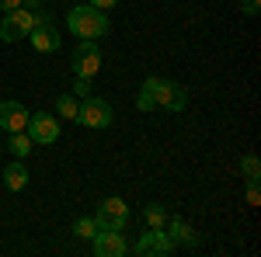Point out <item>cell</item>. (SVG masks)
Wrapping results in <instances>:
<instances>
[{
    "label": "cell",
    "mask_w": 261,
    "mask_h": 257,
    "mask_svg": "<svg viewBox=\"0 0 261 257\" xmlns=\"http://www.w3.org/2000/svg\"><path fill=\"white\" fill-rule=\"evenodd\" d=\"M261 195H258V181H247V205H258Z\"/></svg>",
    "instance_id": "44dd1931"
},
{
    "label": "cell",
    "mask_w": 261,
    "mask_h": 257,
    "mask_svg": "<svg viewBox=\"0 0 261 257\" xmlns=\"http://www.w3.org/2000/svg\"><path fill=\"white\" fill-rule=\"evenodd\" d=\"M77 122L81 125H87V129H108L112 125V104L105 98H84L81 111H77Z\"/></svg>",
    "instance_id": "3957f363"
},
{
    "label": "cell",
    "mask_w": 261,
    "mask_h": 257,
    "mask_svg": "<svg viewBox=\"0 0 261 257\" xmlns=\"http://www.w3.org/2000/svg\"><path fill=\"white\" fill-rule=\"evenodd\" d=\"M28 39H32V45H35L39 52H56V49L63 45V35H60V28L53 24V18H49V14L35 21V28L28 32Z\"/></svg>",
    "instance_id": "8992f818"
},
{
    "label": "cell",
    "mask_w": 261,
    "mask_h": 257,
    "mask_svg": "<svg viewBox=\"0 0 261 257\" xmlns=\"http://www.w3.org/2000/svg\"><path fill=\"white\" fill-rule=\"evenodd\" d=\"M143 219H146L150 230H164V222H167V209L157 205V202H150V205L143 209Z\"/></svg>",
    "instance_id": "9a60e30c"
},
{
    "label": "cell",
    "mask_w": 261,
    "mask_h": 257,
    "mask_svg": "<svg viewBox=\"0 0 261 257\" xmlns=\"http://www.w3.org/2000/svg\"><path fill=\"white\" fill-rule=\"evenodd\" d=\"M185 104H188V87L185 83H164V94H161V108L167 111H185Z\"/></svg>",
    "instance_id": "7c38bea8"
},
{
    "label": "cell",
    "mask_w": 261,
    "mask_h": 257,
    "mask_svg": "<svg viewBox=\"0 0 261 257\" xmlns=\"http://www.w3.org/2000/svg\"><path fill=\"white\" fill-rule=\"evenodd\" d=\"M24 184H28V170H24L21 160H14V163L4 170V188H7V191H21Z\"/></svg>",
    "instance_id": "5bb4252c"
},
{
    "label": "cell",
    "mask_w": 261,
    "mask_h": 257,
    "mask_svg": "<svg viewBox=\"0 0 261 257\" xmlns=\"http://www.w3.org/2000/svg\"><path fill=\"white\" fill-rule=\"evenodd\" d=\"M98 70H101V49H98V42H94V39H81V45L73 49V73L91 80Z\"/></svg>",
    "instance_id": "277c9868"
},
{
    "label": "cell",
    "mask_w": 261,
    "mask_h": 257,
    "mask_svg": "<svg viewBox=\"0 0 261 257\" xmlns=\"http://www.w3.org/2000/svg\"><path fill=\"white\" fill-rule=\"evenodd\" d=\"M164 226L171 230V233H167V240H171V243H188V247H195V243H199V237L192 233V226H188L185 219H171V216H167V222H164Z\"/></svg>",
    "instance_id": "4fadbf2b"
},
{
    "label": "cell",
    "mask_w": 261,
    "mask_h": 257,
    "mask_svg": "<svg viewBox=\"0 0 261 257\" xmlns=\"http://www.w3.org/2000/svg\"><path fill=\"white\" fill-rule=\"evenodd\" d=\"M98 230H101L98 219H91V216L77 219V226H73V233H77V237H84V240H94V233H98Z\"/></svg>",
    "instance_id": "ac0fdd59"
},
{
    "label": "cell",
    "mask_w": 261,
    "mask_h": 257,
    "mask_svg": "<svg viewBox=\"0 0 261 257\" xmlns=\"http://www.w3.org/2000/svg\"><path fill=\"white\" fill-rule=\"evenodd\" d=\"M7 150L14 153V157H28L32 153V139H28V132H11V139H7Z\"/></svg>",
    "instance_id": "e0dca14e"
},
{
    "label": "cell",
    "mask_w": 261,
    "mask_h": 257,
    "mask_svg": "<svg viewBox=\"0 0 261 257\" xmlns=\"http://www.w3.org/2000/svg\"><path fill=\"white\" fill-rule=\"evenodd\" d=\"M14 7H21V0H0V11H14Z\"/></svg>",
    "instance_id": "cb8c5ba5"
},
{
    "label": "cell",
    "mask_w": 261,
    "mask_h": 257,
    "mask_svg": "<svg viewBox=\"0 0 261 257\" xmlns=\"http://www.w3.org/2000/svg\"><path fill=\"white\" fill-rule=\"evenodd\" d=\"M73 91H77V94H91V80H87V77H77Z\"/></svg>",
    "instance_id": "7402d4cb"
},
{
    "label": "cell",
    "mask_w": 261,
    "mask_h": 257,
    "mask_svg": "<svg viewBox=\"0 0 261 257\" xmlns=\"http://www.w3.org/2000/svg\"><path fill=\"white\" fill-rule=\"evenodd\" d=\"M24 132H28V139H32V142L49 146V142H56V139H60V122L53 119V115H45V111H39V115H28Z\"/></svg>",
    "instance_id": "52a82bcc"
},
{
    "label": "cell",
    "mask_w": 261,
    "mask_h": 257,
    "mask_svg": "<svg viewBox=\"0 0 261 257\" xmlns=\"http://www.w3.org/2000/svg\"><path fill=\"white\" fill-rule=\"evenodd\" d=\"M94 219H98L101 230H115V233H122L125 222H129V205H125L122 198H105Z\"/></svg>",
    "instance_id": "5b68a950"
},
{
    "label": "cell",
    "mask_w": 261,
    "mask_h": 257,
    "mask_svg": "<svg viewBox=\"0 0 261 257\" xmlns=\"http://www.w3.org/2000/svg\"><path fill=\"white\" fill-rule=\"evenodd\" d=\"M241 11L247 14V18H254V14L261 11V0H241Z\"/></svg>",
    "instance_id": "ffe728a7"
},
{
    "label": "cell",
    "mask_w": 261,
    "mask_h": 257,
    "mask_svg": "<svg viewBox=\"0 0 261 257\" xmlns=\"http://www.w3.org/2000/svg\"><path fill=\"white\" fill-rule=\"evenodd\" d=\"M164 83H167V80H161V77H150V80H146V83L140 87V94H136V108H140V111H153V108H161Z\"/></svg>",
    "instance_id": "8fae6325"
},
{
    "label": "cell",
    "mask_w": 261,
    "mask_h": 257,
    "mask_svg": "<svg viewBox=\"0 0 261 257\" xmlns=\"http://www.w3.org/2000/svg\"><path fill=\"white\" fill-rule=\"evenodd\" d=\"M28 125V111L21 101H0V129L7 132H24Z\"/></svg>",
    "instance_id": "9c48e42d"
},
{
    "label": "cell",
    "mask_w": 261,
    "mask_h": 257,
    "mask_svg": "<svg viewBox=\"0 0 261 257\" xmlns=\"http://www.w3.org/2000/svg\"><path fill=\"white\" fill-rule=\"evenodd\" d=\"M66 24H70V32H73L77 39H101V35H108V18H105V11L91 7V4H77V7L66 14Z\"/></svg>",
    "instance_id": "6da1fadb"
},
{
    "label": "cell",
    "mask_w": 261,
    "mask_h": 257,
    "mask_svg": "<svg viewBox=\"0 0 261 257\" xmlns=\"http://www.w3.org/2000/svg\"><path fill=\"white\" fill-rule=\"evenodd\" d=\"M87 4H91V7H98V11H108V7H115L119 0H87Z\"/></svg>",
    "instance_id": "603a6c76"
},
{
    "label": "cell",
    "mask_w": 261,
    "mask_h": 257,
    "mask_svg": "<svg viewBox=\"0 0 261 257\" xmlns=\"http://www.w3.org/2000/svg\"><path fill=\"white\" fill-rule=\"evenodd\" d=\"M35 28V11H7L4 21H0V39L4 42H18V39H28V32Z\"/></svg>",
    "instance_id": "7a4b0ae2"
},
{
    "label": "cell",
    "mask_w": 261,
    "mask_h": 257,
    "mask_svg": "<svg viewBox=\"0 0 261 257\" xmlns=\"http://www.w3.org/2000/svg\"><path fill=\"white\" fill-rule=\"evenodd\" d=\"M21 4H28V11H39L42 7V0H21Z\"/></svg>",
    "instance_id": "d4e9b609"
},
{
    "label": "cell",
    "mask_w": 261,
    "mask_h": 257,
    "mask_svg": "<svg viewBox=\"0 0 261 257\" xmlns=\"http://www.w3.org/2000/svg\"><path fill=\"white\" fill-rule=\"evenodd\" d=\"M125 250L129 247H125L122 233H115V230H98L94 233V254L98 257H122Z\"/></svg>",
    "instance_id": "30bf717a"
},
{
    "label": "cell",
    "mask_w": 261,
    "mask_h": 257,
    "mask_svg": "<svg viewBox=\"0 0 261 257\" xmlns=\"http://www.w3.org/2000/svg\"><path fill=\"white\" fill-rule=\"evenodd\" d=\"M171 250H174V243L167 240L164 230H150V233H143L140 243L133 247V254H136V257H167Z\"/></svg>",
    "instance_id": "ba28073f"
},
{
    "label": "cell",
    "mask_w": 261,
    "mask_h": 257,
    "mask_svg": "<svg viewBox=\"0 0 261 257\" xmlns=\"http://www.w3.org/2000/svg\"><path fill=\"white\" fill-rule=\"evenodd\" d=\"M77 111H81V101L77 98H70V94H60V98H56V115H60V119L77 122Z\"/></svg>",
    "instance_id": "2e32d148"
},
{
    "label": "cell",
    "mask_w": 261,
    "mask_h": 257,
    "mask_svg": "<svg viewBox=\"0 0 261 257\" xmlns=\"http://www.w3.org/2000/svg\"><path fill=\"white\" fill-rule=\"evenodd\" d=\"M241 170H244V178L247 181H258L261 178V163L254 153H247V157H241Z\"/></svg>",
    "instance_id": "d6986e66"
}]
</instances>
